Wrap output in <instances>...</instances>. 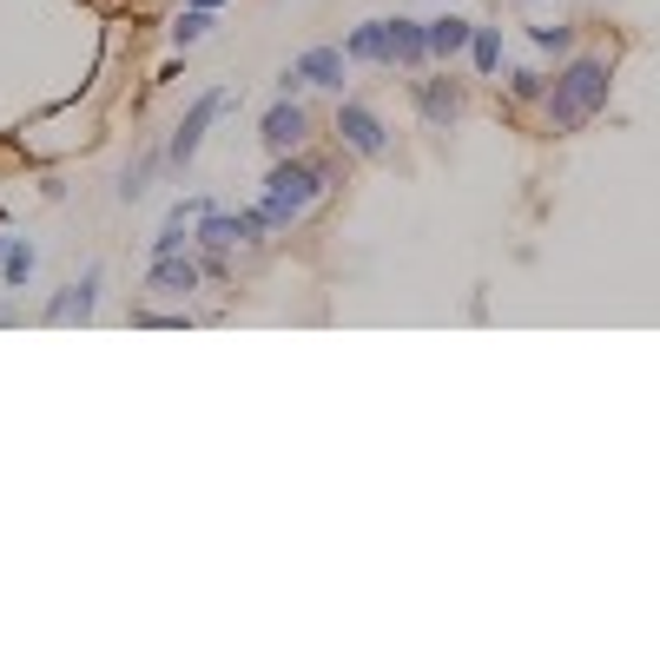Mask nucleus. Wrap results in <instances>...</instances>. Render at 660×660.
<instances>
[{"label": "nucleus", "instance_id": "nucleus-1", "mask_svg": "<svg viewBox=\"0 0 660 660\" xmlns=\"http://www.w3.org/2000/svg\"><path fill=\"white\" fill-rule=\"evenodd\" d=\"M608 106V60H574L548 87V132H582Z\"/></svg>", "mask_w": 660, "mask_h": 660}, {"label": "nucleus", "instance_id": "nucleus-2", "mask_svg": "<svg viewBox=\"0 0 660 660\" xmlns=\"http://www.w3.org/2000/svg\"><path fill=\"white\" fill-rule=\"evenodd\" d=\"M317 192H323V173L284 152V158H278V173L265 179V205H258V212H265L271 231H284V225H297V218L317 205Z\"/></svg>", "mask_w": 660, "mask_h": 660}, {"label": "nucleus", "instance_id": "nucleus-3", "mask_svg": "<svg viewBox=\"0 0 660 660\" xmlns=\"http://www.w3.org/2000/svg\"><path fill=\"white\" fill-rule=\"evenodd\" d=\"M271 225H265V212H205L199 218V244H205V252H231V244H258Z\"/></svg>", "mask_w": 660, "mask_h": 660}, {"label": "nucleus", "instance_id": "nucleus-4", "mask_svg": "<svg viewBox=\"0 0 660 660\" xmlns=\"http://www.w3.org/2000/svg\"><path fill=\"white\" fill-rule=\"evenodd\" d=\"M231 106V93H199V106L186 113V126L173 132V145H165V158H173V165H192L199 158V145H205V132H212V119Z\"/></svg>", "mask_w": 660, "mask_h": 660}, {"label": "nucleus", "instance_id": "nucleus-5", "mask_svg": "<svg viewBox=\"0 0 660 660\" xmlns=\"http://www.w3.org/2000/svg\"><path fill=\"white\" fill-rule=\"evenodd\" d=\"M338 132H344V145H351V152H364V158H377V152L390 145L383 119H377L370 106H357V100H344V113H338Z\"/></svg>", "mask_w": 660, "mask_h": 660}, {"label": "nucleus", "instance_id": "nucleus-6", "mask_svg": "<svg viewBox=\"0 0 660 660\" xmlns=\"http://www.w3.org/2000/svg\"><path fill=\"white\" fill-rule=\"evenodd\" d=\"M417 106H423V119H430L436 132H449V126L462 119V87H456V79H423V87H417Z\"/></svg>", "mask_w": 660, "mask_h": 660}, {"label": "nucleus", "instance_id": "nucleus-7", "mask_svg": "<svg viewBox=\"0 0 660 660\" xmlns=\"http://www.w3.org/2000/svg\"><path fill=\"white\" fill-rule=\"evenodd\" d=\"M199 265L186 258V252H173V258H152V271H145V284L158 291V297H186V291H199Z\"/></svg>", "mask_w": 660, "mask_h": 660}, {"label": "nucleus", "instance_id": "nucleus-8", "mask_svg": "<svg viewBox=\"0 0 660 660\" xmlns=\"http://www.w3.org/2000/svg\"><path fill=\"white\" fill-rule=\"evenodd\" d=\"M430 60V27L423 21H390V66H423Z\"/></svg>", "mask_w": 660, "mask_h": 660}, {"label": "nucleus", "instance_id": "nucleus-9", "mask_svg": "<svg viewBox=\"0 0 660 660\" xmlns=\"http://www.w3.org/2000/svg\"><path fill=\"white\" fill-rule=\"evenodd\" d=\"M304 126H310V119H304V106H291V100H278V106L265 113V132H258V139H265V145H271L278 158H284V152H291V145L304 139Z\"/></svg>", "mask_w": 660, "mask_h": 660}, {"label": "nucleus", "instance_id": "nucleus-10", "mask_svg": "<svg viewBox=\"0 0 660 660\" xmlns=\"http://www.w3.org/2000/svg\"><path fill=\"white\" fill-rule=\"evenodd\" d=\"M93 291H100V271H87L79 284H66V291L47 304V323H73V317L87 323V317H93Z\"/></svg>", "mask_w": 660, "mask_h": 660}, {"label": "nucleus", "instance_id": "nucleus-11", "mask_svg": "<svg viewBox=\"0 0 660 660\" xmlns=\"http://www.w3.org/2000/svg\"><path fill=\"white\" fill-rule=\"evenodd\" d=\"M344 47H310L304 60H297V79L304 87H344Z\"/></svg>", "mask_w": 660, "mask_h": 660}, {"label": "nucleus", "instance_id": "nucleus-12", "mask_svg": "<svg viewBox=\"0 0 660 660\" xmlns=\"http://www.w3.org/2000/svg\"><path fill=\"white\" fill-rule=\"evenodd\" d=\"M469 40H475V21H462V14H443V21H430V53H436V60H456V53H469Z\"/></svg>", "mask_w": 660, "mask_h": 660}, {"label": "nucleus", "instance_id": "nucleus-13", "mask_svg": "<svg viewBox=\"0 0 660 660\" xmlns=\"http://www.w3.org/2000/svg\"><path fill=\"white\" fill-rule=\"evenodd\" d=\"M344 53H351V60H383V66H390V21H364V27L344 40Z\"/></svg>", "mask_w": 660, "mask_h": 660}, {"label": "nucleus", "instance_id": "nucleus-14", "mask_svg": "<svg viewBox=\"0 0 660 660\" xmlns=\"http://www.w3.org/2000/svg\"><path fill=\"white\" fill-rule=\"evenodd\" d=\"M469 53H475V66H482V73H503V34H495V27H475Z\"/></svg>", "mask_w": 660, "mask_h": 660}, {"label": "nucleus", "instance_id": "nucleus-15", "mask_svg": "<svg viewBox=\"0 0 660 660\" xmlns=\"http://www.w3.org/2000/svg\"><path fill=\"white\" fill-rule=\"evenodd\" d=\"M509 93H516V100H548V73L516 66V73H509Z\"/></svg>", "mask_w": 660, "mask_h": 660}, {"label": "nucleus", "instance_id": "nucleus-16", "mask_svg": "<svg viewBox=\"0 0 660 660\" xmlns=\"http://www.w3.org/2000/svg\"><path fill=\"white\" fill-rule=\"evenodd\" d=\"M205 34H212V8H186V14H179V27H173V40H179V47H192V40H205Z\"/></svg>", "mask_w": 660, "mask_h": 660}, {"label": "nucleus", "instance_id": "nucleus-17", "mask_svg": "<svg viewBox=\"0 0 660 660\" xmlns=\"http://www.w3.org/2000/svg\"><path fill=\"white\" fill-rule=\"evenodd\" d=\"M34 278V244H8V291H21Z\"/></svg>", "mask_w": 660, "mask_h": 660}, {"label": "nucleus", "instance_id": "nucleus-18", "mask_svg": "<svg viewBox=\"0 0 660 660\" xmlns=\"http://www.w3.org/2000/svg\"><path fill=\"white\" fill-rule=\"evenodd\" d=\"M152 173H158V158H139V165H132V173H126V186H119V199L132 205V199H139V192L152 186Z\"/></svg>", "mask_w": 660, "mask_h": 660}, {"label": "nucleus", "instance_id": "nucleus-19", "mask_svg": "<svg viewBox=\"0 0 660 660\" xmlns=\"http://www.w3.org/2000/svg\"><path fill=\"white\" fill-rule=\"evenodd\" d=\"M568 40H574V27H561V21L555 27H535V47L542 53H568Z\"/></svg>", "mask_w": 660, "mask_h": 660}, {"label": "nucleus", "instance_id": "nucleus-20", "mask_svg": "<svg viewBox=\"0 0 660 660\" xmlns=\"http://www.w3.org/2000/svg\"><path fill=\"white\" fill-rule=\"evenodd\" d=\"M173 252H186V231H179V225H165V231L152 238V258H173Z\"/></svg>", "mask_w": 660, "mask_h": 660}, {"label": "nucleus", "instance_id": "nucleus-21", "mask_svg": "<svg viewBox=\"0 0 660 660\" xmlns=\"http://www.w3.org/2000/svg\"><path fill=\"white\" fill-rule=\"evenodd\" d=\"M192 8H218V0H192Z\"/></svg>", "mask_w": 660, "mask_h": 660}, {"label": "nucleus", "instance_id": "nucleus-22", "mask_svg": "<svg viewBox=\"0 0 660 660\" xmlns=\"http://www.w3.org/2000/svg\"><path fill=\"white\" fill-rule=\"evenodd\" d=\"M0 252H8V238H0Z\"/></svg>", "mask_w": 660, "mask_h": 660}]
</instances>
